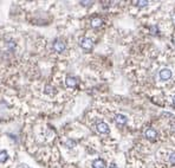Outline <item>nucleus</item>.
Here are the masks:
<instances>
[{"instance_id": "obj_3", "label": "nucleus", "mask_w": 175, "mask_h": 168, "mask_svg": "<svg viewBox=\"0 0 175 168\" xmlns=\"http://www.w3.org/2000/svg\"><path fill=\"white\" fill-rule=\"evenodd\" d=\"M170 77H171V71H170L169 69H163V70L160 71V78H161L162 80H167V79H169Z\"/></svg>"}, {"instance_id": "obj_18", "label": "nucleus", "mask_w": 175, "mask_h": 168, "mask_svg": "<svg viewBox=\"0 0 175 168\" xmlns=\"http://www.w3.org/2000/svg\"><path fill=\"white\" fill-rule=\"evenodd\" d=\"M173 103H174V106H175V96H174V98H173Z\"/></svg>"}, {"instance_id": "obj_14", "label": "nucleus", "mask_w": 175, "mask_h": 168, "mask_svg": "<svg viewBox=\"0 0 175 168\" xmlns=\"http://www.w3.org/2000/svg\"><path fill=\"white\" fill-rule=\"evenodd\" d=\"M169 161H170L173 164H175V154H171V155L169 156Z\"/></svg>"}, {"instance_id": "obj_5", "label": "nucleus", "mask_w": 175, "mask_h": 168, "mask_svg": "<svg viewBox=\"0 0 175 168\" xmlns=\"http://www.w3.org/2000/svg\"><path fill=\"white\" fill-rule=\"evenodd\" d=\"M65 83H66V85L69 88H73V87L77 85V79L75 77H67L66 80H65Z\"/></svg>"}, {"instance_id": "obj_16", "label": "nucleus", "mask_w": 175, "mask_h": 168, "mask_svg": "<svg viewBox=\"0 0 175 168\" xmlns=\"http://www.w3.org/2000/svg\"><path fill=\"white\" fill-rule=\"evenodd\" d=\"M80 4H82V5H84V6H85V5L88 6V5H91L93 3H91V1H80Z\"/></svg>"}, {"instance_id": "obj_11", "label": "nucleus", "mask_w": 175, "mask_h": 168, "mask_svg": "<svg viewBox=\"0 0 175 168\" xmlns=\"http://www.w3.org/2000/svg\"><path fill=\"white\" fill-rule=\"evenodd\" d=\"M55 93V90H53V88L51 87V85H46L45 87V94H47V95H52Z\"/></svg>"}, {"instance_id": "obj_15", "label": "nucleus", "mask_w": 175, "mask_h": 168, "mask_svg": "<svg viewBox=\"0 0 175 168\" xmlns=\"http://www.w3.org/2000/svg\"><path fill=\"white\" fill-rule=\"evenodd\" d=\"M150 30H151V32H153V33H157V31H159L156 26H151V27H150Z\"/></svg>"}, {"instance_id": "obj_2", "label": "nucleus", "mask_w": 175, "mask_h": 168, "mask_svg": "<svg viewBox=\"0 0 175 168\" xmlns=\"http://www.w3.org/2000/svg\"><path fill=\"white\" fill-rule=\"evenodd\" d=\"M52 47H53V50L57 51V52H63V51H65L66 45H65V43L62 42V40H55Z\"/></svg>"}, {"instance_id": "obj_6", "label": "nucleus", "mask_w": 175, "mask_h": 168, "mask_svg": "<svg viewBox=\"0 0 175 168\" xmlns=\"http://www.w3.org/2000/svg\"><path fill=\"white\" fill-rule=\"evenodd\" d=\"M93 167H94V168H105V162H104V160H102V159H97V160L94 161Z\"/></svg>"}, {"instance_id": "obj_17", "label": "nucleus", "mask_w": 175, "mask_h": 168, "mask_svg": "<svg viewBox=\"0 0 175 168\" xmlns=\"http://www.w3.org/2000/svg\"><path fill=\"white\" fill-rule=\"evenodd\" d=\"M109 168H118V167H117V166H116L115 163H111V164L109 166Z\"/></svg>"}, {"instance_id": "obj_10", "label": "nucleus", "mask_w": 175, "mask_h": 168, "mask_svg": "<svg viewBox=\"0 0 175 168\" xmlns=\"http://www.w3.org/2000/svg\"><path fill=\"white\" fill-rule=\"evenodd\" d=\"M101 25H102V20H101L100 18H95V19L91 20V26H93V27H98V26H101Z\"/></svg>"}, {"instance_id": "obj_13", "label": "nucleus", "mask_w": 175, "mask_h": 168, "mask_svg": "<svg viewBox=\"0 0 175 168\" xmlns=\"http://www.w3.org/2000/svg\"><path fill=\"white\" fill-rule=\"evenodd\" d=\"M137 5H138L140 7H144V6L148 5V1H143V0H141V1H137Z\"/></svg>"}, {"instance_id": "obj_1", "label": "nucleus", "mask_w": 175, "mask_h": 168, "mask_svg": "<svg viewBox=\"0 0 175 168\" xmlns=\"http://www.w3.org/2000/svg\"><path fill=\"white\" fill-rule=\"evenodd\" d=\"M79 45L84 50H91L93 46H94V43H93V40L90 38H82L79 40Z\"/></svg>"}, {"instance_id": "obj_4", "label": "nucleus", "mask_w": 175, "mask_h": 168, "mask_svg": "<svg viewBox=\"0 0 175 168\" xmlns=\"http://www.w3.org/2000/svg\"><path fill=\"white\" fill-rule=\"evenodd\" d=\"M97 130L101 133V134H107L109 131V127L105 122H98L97 123Z\"/></svg>"}, {"instance_id": "obj_9", "label": "nucleus", "mask_w": 175, "mask_h": 168, "mask_svg": "<svg viewBox=\"0 0 175 168\" xmlns=\"http://www.w3.org/2000/svg\"><path fill=\"white\" fill-rule=\"evenodd\" d=\"M7 159H9V153L6 150H1V151H0V163L6 162Z\"/></svg>"}, {"instance_id": "obj_8", "label": "nucleus", "mask_w": 175, "mask_h": 168, "mask_svg": "<svg viewBox=\"0 0 175 168\" xmlns=\"http://www.w3.org/2000/svg\"><path fill=\"white\" fill-rule=\"evenodd\" d=\"M144 135H146V137H148V139H150V140H153V139H155L156 137V131L154 130V129H148V130H146V133H144Z\"/></svg>"}, {"instance_id": "obj_12", "label": "nucleus", "mask_w": 175, "mask_h": 168, "mask_svg": "<svg viewBox=\"0 0 175 168\" xmlns=\"http://www.w3.org/2000/svg\"><path fill=\"white\" fill-rule=\"evenodd\" d=\"M65 144H66L67 148H72V147H75V141L73 140H67L65 142Z\"/></svg>"}, {"instance_id": "obj_7", "label": "nucleus", "mask_w": 175, "mask_h": 168, "mask_svg": "<svg viewBox=\"0 0 175 168\" xmlns=\"http://www.w3.org/2000/svg\"><path fill=\"white\" fill-rule=\"evenodd\" d=\"M115 121H116L118 124H126V123H127V117H126L124 115H122V114H117V115L115 116Z\"/></svg>"}]
</instances>
